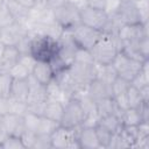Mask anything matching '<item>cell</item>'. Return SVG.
I'll list each match as a JSON object with an SVG mask.
<instances>
[{
    "mask_svg": "<svg viewBox=\"0 0 149 149\" xmlns=\"http://www.w3.org/2000/svg\"><path fill=\"white\" fill-rule=\"evenodd\" d=\"M121 44L115 34L102 31L100 38L90 50L93 57V61L98 65L111 64L115 58L116 54L120 51Z\"/></svg>",
    "mask_w": 149,
    "mask_h": 149,
    "instance_id": "cell-1",
    "label": "cell"
},
{
    "mask_svg": "<svg viewBox=\"0 0 149 149\" xmlns=\"http://www.w3.org/2000/svg\"><path fill=\"white\" fill-rule=\"evenodd\" d=\"M57 50V40L43 35H33L29 54L35 58L36 62H51L56 57Z\"/></svg>",
    "mask_w": 149,
    "mask_h": 149,
    "instance_id": "cell-2",
    "label": "cell"
},
{
    "mask_svg": "<svg viewBox=\"0 0 149 149\" xmlns=\"http://www.w3.org/2000/svg\"><path fill=\"white\" fill-rule=\"evenodd\" d=\"M68 71L78 88L77 93L86 91V87L88 86V84L97 78V64L95 63L88 64V63L73 62L68 68Z\"/></svg>",
    "mask_w": 149,
    "mask_h": 149,
    "instance_id": "cell-3",
    "label": "cell"
},
{
    "mask_svg": "<svg viewBox=\"0 0 149 149\" xmlns=\"http://www.w3.org/2000/svg\"><path fill=\"white\" fill-rule=\"evenodd\" d=\"M86 119V113L77 98H71L64 104L63 115L59 125L68 128H78L83 126Z\"/></svg>",
    "mask_w": 149,
    "mask_h": 149,
    "instance_id": "cell-4",
    "label": "cell"
},
{
    "mask_svg": "<svg viewBox=\"0 0 149 149\" xmlns=\"http://www.w3.org/2000/svg\"><path fill=\"white\" fill-rule=\"evenodd\" d=\"M54 15L56 22L64 29V30H70L78 23H80L79 20V8L69 2L65 1L64 3L55 7L54 9Z\"/></svg>",
    "mask_w": 149,
    "mask_h": 149,
    "instance_id": "cell-5",
    "label": "cell"
},
{
    "mask_svg": "<svg viewBox=\"0 0 149 149\" xmlns=\"http://www.w3.org/2000/svg\"><path fill=\"white\" fill-rule=\"evenodd\" d=\"M79 20H80V23L90 28L104 31V29L108 23L109 15L104 9L93 8L86 5L79 8Z\"/></svg>",
    "mask_w": 149,
    "mask_h": 149,
    "instance_id": "cell-6",
    "label": "cell"
},
{
    "mask_svg": "<svg viewBox=\"0 0 149 149\" xmlns=\"http://www.w3.org/2000/svg\"><path fill=\"white\" fill-rule=\"evenodd\" d=\"M70 33L77 48L86 50H91L102 34V31L90 28L83 23H78L77 26H74L72 29H70Z\"/></svg>",
    "mask_w": 149,
    "mask_h": 149,
    "instance_id": "cell-7",
    "label": "cell"
},
{
    "mask_svg": "<svg viewBox=\"0 0 149 149\" xmlns=\"http://www.w3.org/2000/svg\"><path fill=\"white\" fill-rule=\"evenodd\" d=\"M51 147L55 149H80L77 140V128L58 126L51 134Z\"/></svg>",
    "mask_w": 149,
    "mask_h": 149,
    "instance_id": "cell-8",
    "label": "cell"
},
{
    "mask_svg": "<svg viewBox=\"0 0 149 149\" xmlns=\"http://www.w3.org/2000/svg\"><path fill=\"white\" fill-rule=\"evenodd\" d=\"M143 62L133 59L128 56H126L123 52L119 51L115 56V58L112 62V65L114 66L116 73L119 77L128 80L129 83L132 79L137 74V72L141 70Z\"/></svg>",
    "mask_w": 149,
    "mask_h": 149,
    "instance_id": "cell-9",
    "label": "cell"
},
{
    "mask_svg": "<svg viewBox=\"0 0 149 149\" xmlns=\"http://www.w3.org/2000/svg\"><path fill=\"white\" fill-rule=\"evenodd\" d=\"M116 37L120 41V44L132 43L141 40L144 36H148V23H136V24H122L118 31ZM121 50V49H120Z\"/></svg>",
    "mask_w": 149,
    "mask_h": 149,
    "instance_id": "cell-10",
    "label": "cell"
},
{
    "mask_svg": "<svg viewBox=\"0 0 149 149\" xmlns=\"http://www.w3.org/2000/svg\"><path fill=\"white\" fill-rule=\"evenodd\" d=\"M114 17L121 26L122 24H136L141 23L140 13L136 7L135 1H128V2H121L118 7L116 12L113 15H109Z\"/></svg>",
    "mask_w": 149,
    "mask_h": 149,
    "instance_id": "cell-11",
    "label": "cell"
},
{
    "mask_svg": "<svg viewBox=\"0 0 149 149\" xmlns=\"http://www.w3.org/2000/svg\"><path fill=\"white\" fill-rule=\"evenodd\" d=\"M28 34V29L24 24L19 22H13L12 24L3 27L1 29V42L5 45H16L21 38Z\"/></svg>",
    "mask_w": 149,
    "mask_h": 149,
    "instance_id": "cell-12",
    "label": "cell"
},
{
    "mask_svg": "<svg viewBox=\"0 0 149 149\" xmlns=\"http://www.w3.org/2000/svg\"><path fill=\"white\" fill-rule=\"evenodd\" d=\"M77 140L79 148L83 149H98L100 148L94 127L80 126L77 128Z\"/></svg>",
    "mask_w": 149,
    "mask_h": 149,
    "instance_id": "cell-13",
    "label": "cell"
},
{
    "mask_svg": "<svg viewBox=\"0 0 149 149\" xmlns=\"http://www.w3.org/2000/svg\"><path fill=\"white\" fill-rule=\"evenodd\" d=\"M86 93L93 101L97 102L104 98L112 97L111 84H108V83H106L99 78H95L86 87Z\"/></svg>",
    "mask_w": 149,
    "mask_h": 149,
    "instance_id": "cell-14",
    "label": "cell"
},
{
    "mask_svg": "<svg viewBox=\"0 0 149 149\" xmlns=\"http://www.w3.org/2000/svg\"><path fill=\"white\" fill-rule=\"evenodd\" d=\"M2 122H3V127H5L7 135L21 136L22 133L26 130L23 115L7 113V114L2 115Z\"/></svg>",
    "mask_w": 149,
    "mask_h": 149,
    "instance_id": "cell-15",
    "label": "cell"
},
{
    "mask_svg": "<svg viewBox=\"0 0 149 149\" xmlns=\"http://www.w3.org/2000/svg\"><path fill=\"white\" fill-rule=\"evenodd\" d=\"M31 76L42 85H48L55 77V72L49 62H36Z\"/></svg>",
    "mask_w": 149,
    "mask_h": 149,
    "instance_id": "cell-16",
    "label": "cell"
},
{
    "mask_svg": "<svg viewBox=\"0 0 149 149\" xmlns=\"http://www.w3.org/2000/svg\"><path fill=\"white\" fill-rule=\"evenodd\" d=\"M29 83V94L27 99V104L30 102H44L47 101V88L45 85L40 84L31 74L28 77Z\"/></svg>",
    "mask_w": 149,
    "mask_h": 149,
    "instance_id": "cell-17",
    "label": "cell"
},
{
    "mask_svg": "<svg viewBox=\"0 0 149 149\" xmlns=\"http://www.w3.org/2000/svg\"><path fill=\"white\" fill-rule=\"evenodd\" d=\"M28 94H29L28 78L27 79H13L8 97H10L13 99H16V100H20V101L27 102Z\"/></svg>",
    "mask_w": 149,
    "mask_h": 149,
    "instance_id": "cell-18",
    "label": "cell"
},
{
    "mask_svg": "<svg viewBox=\"0 0 149 149\" xmlns=\"http://www.w3.org/2000/svg\"><path fill=\"white\" fill-rule=\"evenodd\" d=\"M63 109H64L63 102L57 101V100H52V99H47L42 115L45 116L47 119H50V120L59 123L62 115H63Z\"/></svg>",
    "mask_w": 149,
    "mask_h": 149,
    "instance_id": "cell-19",
    "label": "cell"
},
{
    "mask_svg": "<svg viewBox=\"0 0 149 149\" xmlns=\"http://www.w3.org/2000/svg\"><path fill=\"white\" fill-rule=\"evenodd\" d=\"M6 5H7L9 12H10V14L14 17V21L15 22H19V23H22V24H24L27 27L28 16H29V9L26 8V7H23V6H21L15 0H8V1H6Z\"/></svg>",
    "mask_w": 149,
    "mask_h": 149,
    "instance_id": "cell-20",
    "label": "cell"
},
{
    "mask_svg": "<svg viewBox=\"0 0 149 149\" xmlns=\"http://www.w3.org/2000/svg\"><path fill=\"white\" fill-rule=\"evenodd\" d=\"M20 51L16 48V45H6L5 50L1 56V63H2V71H9V69L19 61L20 57Z\"/></svg>",
    "mask_w": 149,
    "mask_h": 149,
    "instance_id": "cell-21",
    "label": "cell"
},
{
    "mask_svg": "<svg viewBox=\"0 0 149 149\" xmlns=\"http://www.w3.org/2000/svg\"><path fill=\"white\" fill-rule=\"evenodd\" d=\"M95 105H97V113H98L99 118H102V116H106L109 114H118V115L120 114V109L118 108L113 97L104 98V99L97 101Z\"/></svg>",
    "mask_w": 149,
    "mask_h": 149,
    "instance_id": "cell-22",
    "label": "cell"
},
{
    "mask_svg": "<svg viewBox=\"0 0 149 149\" xmlns=\"http://www.w3.org/2000/svg\"><path fill=\"white\" fill-rule=\"evenodd\" d=\"M122 126H137L140 122L143 121L142 115L139 108H126L120 112L119 114Z\"/></svg>",
    "mask_w": 149,
    "mask_h": 149,
    "instance_id": "cell-23",
    "label": "cell"
},
{
    "mask_svg": "<svg viewBox=\"0 0 149 149\" xmlns=\"http://www.w3.org/2000/svg\"><path fill=\"white\" fill-rule=\"evenodd\" d=\"M45 88H47V97H48V99L57 100V101H61L63 104H65L69 99H71L64 92V90L58 85V83L55 79H52L48 85H45Z\"/></svg>",
    "mask_w": 149,
    "mask_h": 149,
    "instance_id": "cell-24",
    "label": "cell"
},
{
    "mask_svg": "<svg viewBox=\"0 0 149 149\" xmlns=\"http://www.w3.org/2000/svg\"><path fill=\"white\" fill-rule=\"evenodd\" d=\"M98 125L102 126L104 128H106L107 130H109L112 134L118 133L122 128V123H121L120 116L118 114H109V115L99 118Z\"/></svg>",
    "mask_w": 149,
    "mask_h": 149,
    "instance_id": "cell-25",
    "label": "cell"
},
{
    "mask_svg": "<svg viewBox=\"0 0 149 149\" xmlns=\"http://www.w3.org/2000/svg\"><path fill=\"white\" fill-rule=\"evenodd\" d=\"M118 77V73L114 69V66L111 64L106 65H98L97 64V78L111 84L115 78Z\"/></svg>",
    "mask_w": 149,
    "mask_h": 149,
    "instance_id": "cell-26",
    "label": "cell"
},
{
    "mask_svg": "<svg viewBox=\"0 0 149 149\" xmlns=\"http://www.w3.org/2000/svg\"><path fill=\"white\" fill-rule=\"evenodd\" d=\"M126 98H127V104L128 107L130 108H139L143 102H146L140 93V90L133 86L132 84L129 85L127 92H126Z\"/></svg>",
    "mask_w": 149,
    "mask_h": 149,
    "instance_id": "cell-27",
    "label": "cell"
},
{
    "mask_svg": "<svg viewBox=\"0 0 149 149\" xmlns=\"http://www.w3.org/2000/svg\"><path fill=\"white\" fill-rule=\"evenodd\" d=\"M41 118H42V115H37L35 113H31V112L27 111L23 114V121H24L26 130H29V132H33V133L36 134L38 125H40V121H41Z\"/></svg>",
    "mask_w": 149,
    "mask_h": 149,
    "instance_id": "cell-28",
    "label": "cell"
},
{
    "mask_svg": "<svg viewBox=\"0 0 149 149\" xmlns=\"http://www.w3.org/2000/svg\"><path fill=\"white\" fill-rule=\"evenodd\" d=\"M130 83L121 77H116L112 83H111V90H112V97H118L121 94H125L129 87Z\"/></svg>",
    "mask_w": 149,
    "mask_h": 149,
    "instance_id": "cell-29",
    "label": "cell"
},
{
    "mask_svg": "<svg viewBox=\"0 0 149 149\" xmlns=\"http://www.w3.org/2000/svg\"><path fill=\"white\" fill-rule=\"evenodd\" d=\"M9 74L13 79H27L30 74H31V71L26 68L23 64H21L20 62H16L10 69H9Z\"/></svg>",
    "mask_w": 149,
    "mask_h": 149,
    "instance_id": "cell-30",
    "label": "cell"
},
{
    "mask_svg": "<svg viewBox=\"0 0 149 149\" xmlns=\"http://www.w3.org/2000/svg\"><path fill=\"white\" fill-rule=\"evenodd\" d=\"M12 81H13V78L10 77L9 72L0 70V97L9 95Z\"/></svg>",
    "mask_w": 149,
    "mask_h": 149,
    "instance_id": "cell-31",
    "label": "cell"
},
{
    "mask_svg": "<svg viewBox=\"0 0 149 149\" xmlns=\"http://www.w3.org/2000/svg\"><path fill=\"white\" fill-rule=\"evenodd\" d=\"M94 129H95V134H97L100 148H108V144H109V141H111V137H112L113 134L109 130H107L106 128H104L102 126L98 125V123L94 127Z\"/></svg>",
    "mask_w": 149,
    "mask_h": 149,
    "instance_id": "cell-32",
    "label": "cell"
},
{
    "mask_svg": "<svg viewBox=\"0 0 149 149\" xmlns=\"http://www.w3.org/2000/svg\"><path fill=\"white\" fill-rule=\"evenodd\" d=\"M58 126H59L58 122L52 121V120H50V119H47L45 116L42 115L36 134H49V135H50Z\"/></svg>",
    "mask_w": 149,
    "mask_h": 149,
    "instance_id": "cell-33",
    "label": "cell"
},
{
    "mask_svg": "<svg viewBox=\"0 0 149 149\" xmlns=\"http://www.w3.org/2000/svg\"><path fill=\"white\" fill-rule=\"evenodd\" d=\"M0 146L2 149H24V144L21 137L14 135H7Z\"/></svg>",
    "mask_w": 149,
    "mask_h": 149,
    "instance_id": "cell-34",
    "label": "cell"
},
{
    "mask_svg": "<svg viewBox=\"0 0 149 149\" xmlns=\"http://www.w3.org/2000/svg\"><path fill=\"white\" fill-rule=\"evenodd\" d=\"M14 22V17L10 14L6 2L0 1V27H7L9 24H12Z\"/></svg>",
    "mask_w": 149,
    "mask_h": 149,
    "instance_id": "cell-35",
    "label": "cell"
},
{
    "mask_svg": "<svg viewBox=\"0 0 149 149\" xmlns=\"http://www.w3.org/2000/svg\"><path fill=\"white\" fill-rule=\"evenodd\" d=\"M8 100H9V113L23 115L27 112V102L13 99L10 97H8Z\"/></svg>",
    "mask_w": 149,
    "mask_h": 149,
    "instance_id": "cell-36",
    "label": "cell"
},
{
    "mask_svg": "<svg viewBox=\"0 0 149 149\" xmlns=\"http://www.w3.org/2000/svg\"><path fill=\"white\" fill-rule=\"evenodd\" d=\"M73 62L88 63V64L94 63L91 51L90 50H86V49H81V48H77V50L74 52V59H73Z\"/></svg>",
    "mask_w": 149,
    "mask_h": 149,
    "instance_id": "cell-37",
    "label": "cell"
},
{
    "mask_svg": "<svg viewBox=\"0 0 149 149\" xmlns=\"http://www.w3.org/2000/svg\"><path fill=\"white\" fill-rule=\"evenodd\" d=\"M51 147V139L49 134H36L33 149H49Z\"/></svg>",
    "mask_w": 149,
    "mask_h": 149,
    "instance_id": "cell-38",
    "label": "cell"
},
{
    "mask_svg": "<svg viewBox=\"0 0 149 149\" xmlns=\"http://www.w3.org/2000/svg\"><path fill=\"white\" fill-rule=\"evenodd\" d=\"M23 144H24V148H34V143H35V137H36V134L33 133V132H29V130H24L22 133V135L20 136Z\"/></svg>",
    "mask_w": 149,
    "mask_h": 149,
    "instance_id": "cell-39",
    "label": "cell"
},
{
    "mask_svg": "<svg viewBox=\"0 0 149 149\" xmlns=\"http://www.w3.org/2000/svg\"><path fill=\"white\" fill-rule=\"evenodd\" d=\"M137 44H139V49H140L141 54L144 56V58L149 59V40H148V36H144L141 40H139Z\"/></svg>",
    "mask_w": 149,
    "mask_h": 149,
    "instance_id": "cell-40",
    "label": "cell"
},
{
    "mask_svg": "<svg viewBox=\"0 0 149 149\" xmlns=\"http://www.w3.org/2000/svg\"><path fill=\"white\" fill-rule=\"evenodd\" d=\"M9 113V100L8 97H0V115Z\"/></svg>",
    "mask_w": 149,
    "mask_h": 149,
    "instance_id": "cell-41",
    "label": "cell"
},
{
    "mask_svg": "<svg viewBox=\"0 0 149 149\" xmlns=\"http://www.w3.org/2000/svg\"><path fill=\"white\" fill-rule=\"evenodd\" d=\"M106 2L107 0H86V5L93 8H98V9H104L106 7Z\"/></svg>",
    "mask_w": 149,
    "mask_h": 149,
    "instance_id": "cell-42",
    "label": "cell"
},
{
    "mask_svg": "<svg viewBox=\"0 0 149 149\" xmlns=\"http://www.w3.org/2000/svg\"><path fill=\"white\" fill-rule=\"evenodd\" d=\"M15 1H16V2H19L21 6H23V7L28 8V9L33 8V7L36 5V0H15Z\"/></svg>",
    "mask_w": 149,
    "mask_h": 149,
    "instance_id": "cell-43",
    "label": "cell"
},
{
    "mask_svg": "<svg viewBox=\"0 0 149 149\" xmlns=\"http://www.w3.org/2000/svg\"><path fill=\"white\" fill-rule=\"evenodd\" d=\"M7 136V133L5 130V127H3V122H2V115H0V144L1 142L5 140V137ZM1 148V146H0Z\"/></svg>",
    "mask_w": 149,
    "mask_h": 149,
    "instance_id": "cell-44",
    "label": "cell"
},
{
    "mask_svg": "<svg viewBox=\"0 0 149 149\" xmlns=\"http://www.w3.org/2000/svg\"><path fill=\"white\" fill-rule=\"evenodd\" d=\"M73 5H76L78 8H81L83 6H86V0H66Z\"/></svg>",
    "mask_w": 149,
    "mask_h": 149,
    "instance_id": "cell-45",
    "label": "cell"
},
{
    "mask_svg": "<svg viewBox=\"0 0 149 149\" xmlns=\"http://www.w3.org/2000/svg\"><path fill=\"white\" fill-rule=\"evenodd\" d=\"M5 47H6V45L0 41V58H1V56H2V52H3V50H5Z\"/></svg>",
    "mask_w": 149,
    "mask_h": 149,
    "instance_id": "cell-46",
    "label": "cell"
},
{
    "mask_svg": "<svg viewBox=\"0 0 149 149\" xmlns=\"http://www.w3.org/2000/svg\"><path fill=\"white\" fill-rule=\"evenodd\" d=\"M128 1H135V0H120V2H128Z\"/></svg>",
    "mask_w": 149,
    "mask_h": 149,
    "instance_id": "cell-47",
    "label": "cell"
},
{
    "mask_svg": "<svg viewBox=\"0 0 149 149\" xmlns=\"http://www.w3.org/2000/svg\"><path fill=\"white\" fill-rule=\"evenodd\" d=\"M2 69V63H1V59H0V70Z\"/></svg>",
    "mask_w": 149,
    "mask_h": 149,
    "instance_id": "cell-48",
    "label": "cell"
},
{
    "mask_svg": "<svg viewBox=\"0 0 149 149\" xmlns=\"http://www.w3.org/2000/svg\"><path fill=\"white\" fill-rule=\"evenodd\" d=\"M1 29H2V28L0 27V37H1ZM0 41H1V40H0Z\"/></svg>",
    "mask_w": 149,
    "mask_h": 149,
    "instance_id": "cell-49",
    "label": "cell"
},
{
    "mask_svg": "<svg viewBox=\"0 0 149 149\" xmlns=\"http://www.w3.org/2000/svg\"><path fill=\"white\" fill-rule=\"evenodd\" d=\"M0 1H3V2H6V1H8V0H0Z\"/></svg>",
    "mask_w": 149,
    "mask_h": 149,
    "instance_id": "cell-50",
    "label": "cell"
}]
</instances>
